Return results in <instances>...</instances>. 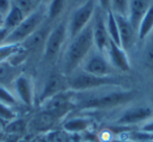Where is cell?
Returning a JSON list of instances; mask_svg holds the SVG:
<instances>
[{
    "instance_id": "1",
    "label": "cell",
    "mask_w": 153,
    "mask_h": 142,
    "mask_svg": "<svg viewBox=\"0 0 153 142\" xmlns=\"http://www.w3.org/2000/svg\"><path fill=\"white\" fill-rule=\"evenodd\" d=\"M94 46L92 26L89 23L74 39L66 48L63 57V72L65 77H69L76 72V69L89 54Z\"/></svg>"
},
{
    "instance_id": "2",
    "label": "cell",
    "mask_w": 153,
    "mask_h": 142,
    "mask_svg": "<svg viewBox=\"0 0 153 142\" xmlns=\"http://www.w3.org/2000/svg\"><path fill=\"white\" fill-rule=\"evenodd\" d=\"M135 97V92L131 90H123V91H111L108 93L97 95L94 97L84 98L76 102V108L81 110H101V109H109L121 104H127Z\"/></svg>"
},
{
    "instance_id": "3",
    "label": "cell",
    "mask_w": 153,
    "mask_h": 142,
    "mask_svg": "<svg viewBox=\"0 0 153 142\" xmlns=\"http://www.w3.org/2000/svg\"><path fill=\"white\" fill-rule=\"evenodd\" d=\"M68 89L74 92L87 91L91 89L107 87V86H117L120 84V79L115 77H97L85 71L72 73L67 77Z\"/></svg>"
},
{
    "instance_id": "4",
    "label": "cell",
    "mask_w": 153,
    "mask_h": 142,
    "mask_svg": "<svg viewBox=\"0 0 153 142\" xmlns=\"http://www.w3.org/2000/svg\"><path fill=\"white\" fill-rule=\"evenodd\" d=\"M44 19V12L41 9H37L32 14L26 16L23 21L15 29L10 32L4 44H21L23 43L36 30L39 29Z\"/></svg>"
},
{
    "instance_id": "5",
    "label": "cell",
    "mask_w": 153,
    "mask_h": 142,
    "mask_svg": "<svg viewBox=\"0 0 153 142\" xmlns=\"http://www.w3.org/2000/svg\"><path fill=\"white\" fill-rule=\"evenodd\" d=\"M74 91L66 90L53 97L45 100L42 104V110L51 113L55 117L61 120L71 110L76 108V102H74Z\"/></svg>"
},
{
    "instance_id": "6",
    "label": "cell",
    "mask_w": 153,
    "mask_h": 142,
    "mask_svg": "<svg viewBox=\"0 0 153 142\" xmlns=\"http://www.w3.org/2000/svg\"><path fill=\"white\" fill-rule=\"evenodd\" d=\"M94 12L96 7L94 0H87L74 12L68 23V36L70 39L78 36L90 23V20L94 18Z\"/></svg>"
},
{
    "instance_id": "7",
    "label": "cell",
    "mask_w": 153,
    "mask_h": 142,
    "mask_svg": "<svg viewBox=\"0 0 153 142\" xmlns=\"http://www.w3.org/2000/svg\"><path fill=\"white\" fill-rule=\"evenodd\" d=\"M68 35V24L65 20L59 22L53 30L49 32L44 42V57L51 60L59 53Z\"/></svg>"
},
{
    "instance_id": "8",
    "label": "cell",
    "mask_w": 153,
    "mask_h": 142,
    "mask_svg": "<svg viewBox=\"0 0 153 142\" xmlns=\"http://www.w3.org/2000/svg\"><path fill=\"white\" fill-rule=\"evenodd\" d=\"M92 36L96 48L100 52L107 51V48L110 43L108 32L106 28V19L101 13V9H97L94 15V21L91 22Z\"/></svg>"
},
{
    "instance_id": "9",
    "label": "cell",
    "mask_w": 153,
    "mask_h": 142,
    "mask_svg": "<svg viewBox=\"0 0 153 142\" xmlns=\"http://www.w3.org/2000/svg\"><path fill=\"white\" fill-rule=\"evenodd\" d=\"M83 71L97 77H111L114 72V68L102 52H96L88 57L84 64Z\"/></svg>"
},
{
    "instance_id": "10",
    "label": "cell",
    "mask_w": 153,
    "mask_h": 142,
    "mask_svg": "<svg viewBox=\"0 0 153 142\" xmlns=\"http://www.w3.org/2000/svg\"><path fill=\"white\" fill-rule=\"evenodd\" d=\"M66 90L69 89H68L67 79L65 77V75L58 74V73L51 74L45 82L43 90L39 96V102H40V104H43L48 98L53 97V96L57 95L63 91H66Z\"/></svg>"
},
{
    "instance_id": "11",
    "label": "cell",
    "mask_w": 153,
    "mask_h": 142,
    "mask_svg": "<svg viewBox=\"0 0 153 142\" xmlns=\"http://www.w3.org/2000/svg\"><path fill=\"white\" fill-rule=\"evenodd\" d=\"M153 115V110L148 107H134L126 110L119 118L115 123L119 125H133L136 123L148 121Z\"/></svg>"
},
{
    "instance_id": "12",
    "label": "cell",
    "mask_w": 153,
    "mask_h": 142,
    "mask_svg": "<svg viewBox=\"0 0 153 142\" xmlns=\"http://www.w3.org/2000/svg\"><path fill=\"white\" fill-rule=\"evenodd\" d=\"M117 26H119V34H120V41H121V47L125 51L129 50L134 45L137 37V32L131 25L128 17L115 15Z\"/></svg>"
},
{
    "instance_id": "13",
    "label": "cell",
    "mask_w": 153,
    "mask_h": 142,
    "mask_svg": "<svg viewBox=\"0 0 153 142\" xmlns=\"http://www.w3.org/2000/svg\"><path fill=\"white\" fill-rule=\"evenodd\" d=\"M60 119L51 115V113L42 110L36 115H34L28 123V127L34 132H51L56 129V127L59 124Z\"/></svg>"
},
{
    "instance_id": "14",
    "label": "cell",
    "mask_w": 153,
    "mask_h": 142,
    "mask_svg": "<svg viewBox=\"0 0 153 142\" xmlns=\"http://www.w3.org/2000/svg\"><path fill=\"white\" fill-rule=\"evenodd\" d=\"M109 62L113 68L120 70L122 72H128L130 70V62L126 51L121 46L117 45L110 40L109 46L107 48Z\"/></svg>"
},
{
    "instance_id": "15",
    "label": "cell",
    "mask_w": 153,
    "mask_h": 142,
    "mask_svg": "<svg viewBox=\"0 0 153 142\" xmlns=\"http://www.w3.org/2000/svg\"><path fill=\"white\" fill-rule=\"evenodd\" d=\"M15 92L19 100L25 106H33L34 104V91L30 79L25 75H19L14 83Z\"/></svg>"
},
{
    "instance_id": "16",
    "label": "cell",
    "mask_w": 153,
    "mask_h": 142,
    "mask_svg": "<svg viewBox=\"0 0 153 142\" xmlns=\"http://www.w3.org/2000/svg\"><path fill=\"white\" fill-rule=\"evenodd\" d=\"M149 7H150V4L148 0H130L129 1L128 19L136 32H137L138 25L143 17L147 13Z\"/></svg>"
},
{
    "instance_id": "17",
    "label": "cell",
    "mask_w": 153,
    "mask_h": 142,
    "mask_svg": "<svg viewBox=\"0 0 153 142\" xmlns=\"http://www.w3.org/2000/svg\"><path fill=\"white\" fill-rule=\"evenodd\" d=\"M62 127L68 134H79L87 131L91 127V120L85 117H76L66 120Z\"/></svg>"
},
{
    "instance_id": "18",
    "label": "cell",
    "mask_w": 153,
    "mask_h": 142,
    "mask_svg": "<svg viewBox=\"0 0 153 142\" xmlns=\"http://www.w3.org/2000/svg\"><path fill=\"white\" fill-rule=\"evenodd\" d=\"M25 18V15L21 12V10L18 7H16L15 4H12V7L10 10L9 13L5 15L4 17V24L3 27L7 30H9V32H11L12 30H14Z\"/></svg>"
},
{
    "instance_id": "19",
    "label": "cell",
    "mask_w": 153,
    "mask_h": 142,
    "mask_svg": "<svg viewBox=\"0 0 153 142\" xmlns=\"http://www.w3.org/2000/svg\"><path fill=\"white\" fill-rule=\"evenodd\" d=\"M153 29V4L150 5L147 13L143 17L137 28V38L140 40H144L150 35Z\"/></svg>"
},
{
    "instance_id": "20",
    "label": "cell",
    "mask_w": 153,
    "mask_h": 142,
    "mask_svg": "<svg viewBox=\"0 0 153 142\" xmlns=\"http://www.w3.org/2000/svg\"><path fill=\"white\" fill-rule=\"evenodd\" d=\"M106 15V28L108 32L109 38L112 42L117 45L121 46V41H120V34H119V26H117V20H115L114 14L111 11L107 12Z\"/></svg>"
},
{
    "instance_id": "21",
    "label": "cell",
    "mask_w": 153,
    "mask_h": 142,
    "mask_svg": "<svg viewBox=\"0 0 153 142\" xmlns=\"http://www.w3.org/2000/svg\"><path fill=\"white\" fill-rule=\"evenodd\" d=\"M25 51L21 44H2L0 45V64L4 63L7 59Z\"/></svg>"
},
{
    "instance_id": "22",
    "label": "cell",
    "mask_w": 153,
    "mask_h": 142,
    "mask_svg": "<svg viewBox=\"0 0 153 142\" xmlns=\"http://www.w3.org/2000/svg\"><path fill=\"white\" fill-rule=\"evenodd\" d=\"M66 0H51L47 7L46 15L49 20H55L59 17L65 7Z\"/></svg>"
},
{
    "instance_id": "23",
    "label": "cell",
    "mask_w": 153,
    "mask_h": 142,
    "mask_svg": "<svg viewBox=\"0 0 153 142\" xmlns=\"http://www.w3.org/2000/svg\"><path fill=\"white\" fill-rule=\"evenodd\" d=\"M125 135H127V137H121L120 139L131 140L133 142H151L153 140V134L144 132L140 129L137 131L128 132Z\"/></svg>"
},
{
    "instance_id": "24",
    "label": "cell",
    "mask_w": 153,
    "mask_h": 142,
    "mask_svg": "<svg viewBox=\"0 0 153 142\" xmlns=\"http://www.w3.org/2000/svg\"><path fill=\"white\" fill-rule=\"evenodd\" d=\"M130 0H111L110 11L115 15L128 17Z\"/></svg>"
},
{
    "instance_id": "25",
    "label": "cell",
    "mask_w": 153,
    "mask_h": 142,
    "mask_svg": "<svg viewBox=\"0 0 153 142\" xmlns=\"http://www.w3.org/2000/svg\"><path fill=\"white\" fill-rule=\"evenodd\" d=\"M47 142H69V134L64 129H53L47 133Z\"/></svg>"
},
{
    "instance_id": "26",
    "label": "cell",
    "mask_w": 153,
    "mask_h": 142,
    "mask_svg": "<svg viewBox=\"0 0 153 142\" xmlns=\"http://www.w3.org/2000/svg\"><path fill=\"white\" fill-rule=\"evenodd\" d=\"M13 3L21 10V12L25 15V17L37 10L35 0H14Z\"/></svg>"
},
{
    "instance_id": "27",
    "label": "cell",
    "mask_w": 153,
    "mask_h": 142,
    "mask_svg": "<svg viewBox=\"0 0 153 142\" xmlns=\"http://www.w3.org/2000/svg\"><path fill=\"white\" fill-rule=\"evenodd\" d=\"M0 102H2V104H5L7 106L12 107V106H15L17 104L18 100L9 90H7L5 88L1 87L0 86Z\"/></svg>"
},
{
    "instance_id": "28",
    "label": "cell",
    "mask_w": 153,
    "mask_h": 142,
    "mask_svg": "<svg viewBox=\"0 0 153 142\" xmlns=\"http://www.w3.org/2000/svg\"><path fill=\"white\" fill-rule=\"evenodd\" d=\"M16 118V114L13 109L5 104L0 102V119L7 121H13Z\"/></svg>"
},
{
    "instance_id": "29",
    "label": "cell",
    "mask_w": 153,
    "mask_h": 142,
    "mask_svg": "<svg viewBox=\"0 0 153 142\" xmlns=\"http://www.w3.org/2000/svg\"><path fill=\"white\" fill-rule=\"evenodd\" d=\"M144 62L145 65L150 69H153V40L150 41L147 45L144 52Z\"/></svg>"
},
{
    "instance_id": "30",
    "label": "cell",
    "mask_w": 153,
    "mask_h": 142,
    "mask_svg": "<svg viewBox=\"0 0 153 142\" xmlns=\"http://www.w3.org/2000/svg\"><path fill=\"white\" fill-rule=\"evenodd\" d=\"M12 4H13V2L11 0H0V14L5 17V15L11 10Z\"/></svg>"
},
{
    "instance_id": "31",
    "label": "cell",
    "mask_w": 153,
    "mask_h": 142,
    "mask_svg": "<svg viewBox=\"0 0 153 142\" xmlns=\"http://www.w3.org/2000/svg\"><path fill=\"white\" fill-rule=\"evenodd\" d=\"M10 70H11V67L7 66V64H5V62L0 64V79H4V77L9 74Z\"/></svg>"
},
{
    "instance_id": "32",
    "label": "cell",
    "mask_w": 153,
    "mask_h": 142,
    "mask_svg": "<svg viewBox=\"0 0 153 142\" xmlns=\"http://www.w3.org/2000/svg\"><path fill=\"white\" fill-rule=\"evenodd\" d=\"M140 129L144 132H147V133L153 134V119H151V120L147 121L146 123H144V125L140 127Z\"/></svg>"
},
{
    "instance_id": "33",
    "label": "cell",
    "mask_w": 153,
    "mask_h": 142,
    "mask_svg": "<svg viewBox=\"0 0 153 142\" xmlns=\"http://www.w3.org/2000/svg\"><path fill=\"white\" fill-rule=\"evenodd\" d=\"M99 4H100L101 9L107 13L108 11H110L111 0H99Z\"/></svg>"
},
{
    "instance_id": "34",
    "label": "cell",
    "mask_w": 153,
    "mask_h": 142,
    "mask_svg": "<svg viewBox=\"0 0 153 142\" xmlns=\"http://www.w3.org/2000/svg\"><path fill=\"white\" fill-rule=\"evenodd\" d=\"M9 30H7L4 27L0 28V45L4 44L5 40H7V36H9Z\"/></svg>"
},
{
    "instance_id": "35",
    "label": "cell",
    "mask_w": 153,
    "mask_h": 142,
    "mask_svg": "<svg viewBox=\"0 0 153 142\" xmlns=\"http://www.w3.org/2000/svg\"><path fill=\"white\" fill-rule=\"evenodd\" d=\"M3 24H4V16L0 14V28L3 27Z\"/></svg>"
},
{
    "instance_id": "36",
    "label": "cell",
    "mask_w": 153,
    "mask_h": 142,
    "mask_svg": "<svg viewBox=\"0 0 153 142\" xmlns=\"http://www.w3.org/2000/svg\"><path fill=\"white\" fill-rule=\"evenodd\" d=\"M43 1H45V2H48L49 3V1H51V0H43Z\"/></svg>"
}]
</instances>
